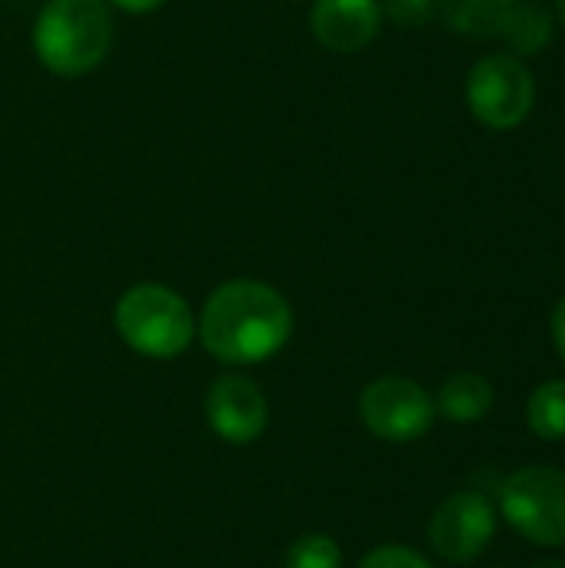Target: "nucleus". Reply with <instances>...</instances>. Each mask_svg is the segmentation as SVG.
Segmentation results:
<instances>
[{
  "mask_svg": "<svg viewBox=\"0 0 565 568\" xmlns=\"http://www.w3.org/2000/svg\"><path fill=\"white\" fill-rule=\"evenodd\" d=\"M120 339L147 359H176L196 336L190 303L163 283H137L113 306Z\"/></svg>",
  "mask_w": 565,
  "mask_h": 568,
  "instance_id": "3",
  "label": "nucleus"
},
{
  "mask_svg": "<svg viewBox=\"0 0 565 568\" xmlns=\"http://www.w3.org/2000/svg\"><path fill=\"white\" fill-rule=\"evenodd\" d=\"M113 7H120V10H127V13H153V10H160L167 0H110Z\"/></svg>",
  "mask_w": 565,
  "mask_h": 568,
  "instance_id": "18",
  "label": "nucleus"
},
{
  "mask_svg": "<svg viewBox=\"0 0 565 568\" xmlns=\"http://www.w3.org/2000/svg\"><path fill=\"white\" fill-rule=\"evenodd\" d=\"M556 17H559V23H563L565 30V0H556Z\"/></svg>",
  "mask_w": 565,
  "mask_h": 568,
  "instance_id": "20",
  "label": "nucleus"
},
{
  "mask_svg": "<svg viewBox=\"0 0 565 568\" xmlns=\"http://www.w3.org/2000/svg\"><path fill=\"white\" fill-rule=\"evenodd\" d=\"M283 568H343V552H340L336 539L313 532L290 546Z\"/></svg>",
  "mask_w": 565,
  "mask_h": 568,
  "instance_id": "14",
  "label": "nucleus"
},
{
  "mask_svg": "<svg viewBox=\"0 0 565 568\" xmlns=\"http://www.w3.org/2000/svg\"><path fill=\"white\" fill-rule=\"evenodd\" d=\"M526 419L539 439H549V443L565 439V379H549L536 386V393L529 396Z\"/></svg>",
  "mask_w": 565,
  "mask_h": 568,
  "instance_id": "13",
  "label": "nucleus"
},
{
  "mask_svg": "<svg viewBox=\"0 0 565 568\" xmlns=\"http://www.w3.org/2000/svg\"><path fill=\"white\" fill-rule=\"evenodd\" d=\"M383 17H390L403 30L426 27L436 13V0H380Z\"/></svg>",
  "mask_w": 565,
  "mask_h": 568,
  "instance_id": "15",
  "label": "nucleus"
},
{
  "mask_svg": "<svg viewBox=\"0 0 565 568\" xmlns=\"http://www.w3.org/2000/svg\"><path fill=\"white\" fill-rule=\"evenodd\" d=\"M203 349L223 366H256L273 359L293 336V306L260 280L220 283L196 320Z\"/></svg>",
  "mask_w": 565,
  "mask_h": 568,
  "instance_id": "1",
  "label": "nucleus"
},
{
  "mask_svg": "<svg viewBox=\"0 0 565 568\" xmlns=\"http://www.w3.org/2000/svg\"><path fill=\"white\" fill-rule=\"evenodd\" d=\"M360 419L383 443H416L436 419L433 396L406 376H380L360 393Z\"/></svg>",
  "mask_w": 565,
  "mask_h": 568,
  "instance_id": "6",
  "label": "nucleus"
},
{
  "mask_svg": "<svg viewBox=\"0 0 565 568\" xmlns=\"http://www.w3.org/2000/svg\"><path fill=\"white\" fill-rule=\"evenodd\" d=\"M496 532V509L483 493L450 496L430 519V542L446 562H473Z\"/></svg>",
  "mask_w": 565,
  "mask_h": 568,
  "instance_id": "7",
  "label": "nucleus"
},
{
  "mask_svg": "<svg viewBox=\"0 0 565 568\" xmlns=\"http://www.w3.org/2000/svg\"><path fill=\"white\" fill-rule=\"evenodd\" d=\"M380 0H313L310 33L330 53H360L380 33Z\"/></svg>",
  "mask_w": 565,
  "mask_h": 568,
  "instance_id": "9",
  "label": "nucleus"
},
{
  "mask_svg": "<svg viewBox=\"0 0 565 568\" xmlns=\"http://www.w3.org/2000/svg\"><path fill=\"white\" fill-rule=\"evenodd\" d=\"M516 0H436L443 20L463 37H496Z\"/></svg>",
  "mask_w": 565,
  "mask_h": 568,
  "instance_id": "12",
  "label": "nucleus"
},
{
  "mask_svg": "<svg viewBox=\"0 0 565 568\" xmlns=\"http://www.w3.org/2000/svg\"><path fill=\"white\" fill-rule=\"evenodd\" d=\"M533 568H565L563 559H546V562H536Z\"/></svg>",
  "mask_w": 565,
  "mask_h": 568,
  "instance_id": "19",
  "label": "nucleus"
},
{
  "mask_svg": "<svg viewBox=\"0 0 565 568\" xmlns=\"http://www.w3.org/2000/svg\"><path fill=\"white\" fill-rule=\"evenodd\" d=\"M113 47V13L107 0H47L33 20V53L53 77L97 70Z\"/></svg>",
  "mask_w": 565,
  "mask_h": 568,
  "instance_id": "2",
  "label": "nucleus"
},
{
  "mask_svg": "<svg viewBox=\"0 0 565 568\" xmlns=\"http://www.w3.org/2000/svg\"><path fill=\"white\" fill-rule=\"evenodd\" d=\"M466 103L483 126L496 133L516 130L526 123L536 103L533 70L526 67L523 57L490 53L476 60L473 70L466 73Z\"/></svg>",
  "mask_w": 565,
  "mask_h": 568,
  "instance_id": "5",
  "label": "nucleus"
},
{
  "mask_svg": "<svg viewBox=\"0 0 565 568\" xmlns=\"http://www.w3.org/2000/svg\"><path fill=\"white\" fill-rule=\"evenodd\" d=\"M503 519L533 546H565V473L556 466H523L500 486Z\"/></svg>",
  "mask_w": 565,
  "mask_h": 568,
  "instance_id": "4",
  "label": "nucleus"
},
{
  "mask_svg": "<svg viewBox=\"0 0 565 568\" xmlns=\"http://www.w3.org/2000/svg\"><path fill=\"white\" fill-rule=\"evenodd\" d=\"M553 343H556V349H559V359L565 363V296L559 300L556 313H553Z\"/></svg>",
  "mask_w": 565,
  "mask_h": 568,
  "instance_id": "17",
  "label": "nucleus"
},
{
  "mask_svg": "<svg viewBox=\"0 0 565 568\" xmlns=\"http://www.w3.org/2000/svg\"><path fill=\"white\" fill-rule=\"evenodd\" d=\"M356 568H433L430 559H423L420 552L406 549V546H380L373 552H366Z\"/></svg>",
  "mask_w": 565,
  "mask_h": 568,
  "instance_id": "16",
  "label": "nucleus"
},
{
  "mask_svg": "<svg viewBox=\"0 0 565 568\" xmlns=\"http://www.w3.org/2000/svg\"><path fill=\"white\" fill-rule=\"evenodd\" d=\"M436 413L450 423H460V426H470V423H480L490 416L493 403H496V393L490 386L486 376L480 373H453L440 393H436Z\"/></svg>",
  "mask_w": 565,
  "mask_h": 568,
  "instance_id": "10",
  "label": "nucleus"
},
{
  "mask_svg": "<svg viewBox=\"0 0 565 568\" xmlns=\"http://www.w3.org/2000/svg\"><path fill=\"white\" fill-rule=\"evenodd\" d=\"M203 413L206 426L230 446H250L270 426V399L253 379L236 373H226L210 383Z\"/></svg>",
  "mask_w": 565,
  "mask_h": 568,
  "instance_id": "8",
  "label": "nucleus"
},
{
  "mask_svg": "<svg viewBox=\"0 0 565 568\" xmlns=\"http://www.w3.org/2000/svg\"><path fill=\"white\" fill-rule=\"evenodd\" d=\"M500 37L513 57H536L553 40V13L536 0H516L500 27Z\"/></svg>",
  "mask_w": 565,
  "mask_h": 568,
  "instance_id": "11",
  "label": "nucleus"
}]
</instances>
